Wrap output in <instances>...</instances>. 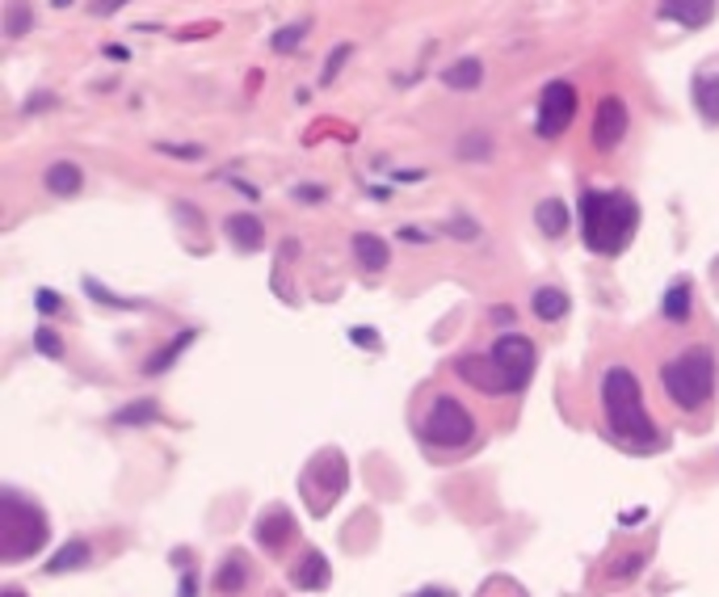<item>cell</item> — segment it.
Listing matches in <instances>:
<instances>
[{
  "label": "cell",
  "instance_id": "1",
  "mask_svg": "<svg viewBox=\"0 0 719 597\" xmlns=\"http://www.w3.org/2000/svg\"><path fill=\"white\" fill-rule=\"evenodd\" d=\"M635 228H640V207L623 190H589L581 198V232L593 253H623Z\"/></svg>",
  "mask_w": 719,
  "mask_h": 597
},
{
  "label": "cell",
  "instance_id": "2",
  "mask_svg": "<svg viewBox=\"0 0 719 597\" xmlns=\"http://www.w3.org/2000/svg\"><path fill=\"white\" fill-rule=\"evenodd\" d=\"M602 404H606V421L610 434H619L631 446H652L656 442V425L644 408V387L631 375L627 366H610L602 379Z\"/></svg>",
  "mask_w": 719,
  "mask_h": 597
},
{
  "label": "cell",
  "instance_id": "3",
  "mask_svg": "<svg viewBox=\"0 0 719 597\" xmlns=\"http://www.w3.org/2000/svg\"><path fill=\"white\" fill-rule=\"evenodd\" d=\"M661 383H665V396L682 413H698L711 400V387H715V354L707 345H690L686 354H677L673 362L661 366Z\"/></svg>",
  "mask_w": 719,
  "mask_h": 597
},
{
  "label": "cell",
  "instance_id": "4",
  "mask_svg": "<svg viewBox=\"0 0 719 597\" xmlns=\"http://www.w3.org/2000/svg\"><path fill=\"white\" fill-rule=\"evenodd\" d=\"M43 543H47V518L17 492H5L0 497V555H5V564L26 560Z\"/></svg>",
  "mask_w": 719,
  "mask_h": 597
},
{
  "label": "cell",
  "instance_id": "5",
  "mask_svg": "<svg viewBox=\"0 0 719 597\" xmlns=\"http://www.w3.org/2000/svg\"><path fill=\"white\" fill-rule=\"evenodd\" d=\"M421 434H425V442H434L442 450H459L476 438V417H471L455 396H438L421 421Z\"/></svg>",
  "mask_w": 719,
  "mask_h": 597
},
{
  "label": "cell",
  "instance_id": "6",
  "mask_svg": "<svg viewBox=\"0 0 719 597\" xmlns=\"http://www.w3.org/2000/svg\"><path fill=\"white\" fill-rule=\"evenodd\" d=\"M577 118V89L572 80H551V85L539 93V114H534V131L543 139H556L572 127Z\"/></svg>",
  "mask_w": 719,
  "mask_h": 597
},
{
  "label": "cell",
  "instance_id": "7",
  "mask_svg": "<svg viewBox=\"0 0 719 597\" xmlns=\"http://www.w3.org/2000/svg\"><path fill=\"white\" fill-rule=\"evenodd\" d=\"M492 366H497V375H501V387L505 391H522L534 375V345L518 333H505L497 345H492Z\"/></svg>",
  "mask_w": 719,
  "mask_h": 597
},
{
  "label": "cell",
  "instance_id": "8",
  "mask_svg": "<svg viewBox=\"0 0 719 597\" xmlns=\"http://www.w3.org/2000/svg\"><path fill=\"white\" fill-rule=\"evenodd\" d=\"M627 106H623V97H602L598 101V114H593V143H598L602 152L610 148H619V139L627 135Z\"/></svg>",
  "mask_w": 719,
  "mask_h": 597
},
{
  "label": "cell",
  "instance_id": "9",
  "mask_svg": "<svg viewBox=\"0 0 719 597\" xmlns=\"http://www.w3.org/2000/svg\"><path fill=\"white\" fill-rule=\"evenodd\" d=\"M715 5L719 0H661V17L686 26V30H703L715 17Z\"/></svg>",
  "mask_w": 719,
  "mask_h": 597
},
{
  "label": "cell",
  "instance_id": "10",
  "mask_svg": "<svg viewBox=\"0 0 719 597\" xmlns=\"http://www.w3.org/2000/svg\"><path fill=\"white\" fill-rule=\"evenodd\" d=\"M223 232H228V240L236 244L240 253H257L265 244V228H261L257 215H228L223 219Z\"/></svg>",
  "mask_w": 719,
  "mask_h": 597
},
{
  "label": "cell",
  "instance_id": "11",
  "mask_svg": "<svg viewBox=\"0 0 719 597\" xmlns=\"http://www.w3.org/2000/svg\"><path fill=\"white\" fill-rule=\"evenodd\" d=\"M442 85L450 89V93H471V89H480L484 85V64L476 55H463V59H455L446 72H442Z\"/></svg>",
  "mask_w": 719,
  "mask_h": 597
},
{
  "label": "cell",
  "instance_id": "12",
  "mask_svg": "<svg viewBox=\"0 0 719 597\" xmlns=\"http://www.w3.org/2000/svg\"><path fill=\"white\" fill-rule=\"evenodd\" d=\"M43 185L55 198H76L80 185H85V173H80V164H72V160H55L43 173Z\"/></svg>",
  "mask_w": 719,
  "mask_h": 597
},
{
  "label": "cell",
  "instance_id": "13",
  "mask_svg": "<svg viewBox=\"0 0 719 597\" xmlns=\"http://www.w3.org/2000/svg\"><path fill=\"white\" fill-rule=\"evenodd\" d=\"M694 110L703 114L707 127H719V72L694 76Z\"/></svg>",
  "mask_w": 719,
  "mask_h": 597
},
{
  "label": "cell",
  "instance_id": "14",
  "mask_svg": "<svg viewBox=\"0 0 719 597\" xmlns=\"http://www.w3.org/2000/svg\"><path fill=\"white\" fill-rule=\"evenodd\" d=\"M354 257H358V265L362 270H387V261H392V253H387V240L383 236H375V232H358L354 236Z\"/></svg>",
  "mask_w": 719,
  "mask_h": 597
},
{
  "label": "cell",
  "instance_id": "15",
  "mask_svg": "<svg viewBox=\"0 0 719 597\" xmlns=\"http://www.w3.org/2000/svg\"><path fill=\"white\" fill-rule=\"evenodd\" d=\"M291 581L307 593V589H324L328 585V560L320 551H303L299 555V564H295V572H291Z\"/></svg>",
  "mask_w": 719,
  "mask_h": 597
},
{
  "label": "cell",
  "instance_id": "16",
  "mask_svg": "<svg viewBox=\"0 0 719 597\" xmlns=\"http://www.w3.org/2000/svg\"><path fill=\"white\" fill-rule=\"evenodd\" d=\"M534 223H539L543 236H564L568 223H572L568 202H564V198H543L539 207H534Z\"/></svg>",
  "mask_w": 719,
  "mask_h": 597
},
{
  "label": "cell",
  "instance_id": "17",
  "mask_svg": "<svg viewBox=\"0 0 719 597\" xmlns=\"http://www.w3.org/2000/svg\"><path fill=\"white\" fill-rule=\"evenodd\" d=\"M194 341H198V328H186V333H177L169 345H160L156 354H152L148 362H143V375H164V370H169V366L177 362V354H181V349H186V345H194Z\"/></svg>",
  "mask_w": 719,
  "mask_h": 597
},
{
  "label": "cell",
  "instance_id": "18",
  "mask_svg": "<svg viewBox=\"0 0 719 597\" xmlns=\"http://www.w3.org/2000/svg\"><path fill=\"white\" fill-rule=\"evenodd\" d=\"M286 534H291V513H286V509L261 513V522H257V543H261V547L278 551V547L286 543Z\"/></svg>",
  "mask_w": 719,
  "mask_h": 597
},
{
  "label": "cell",
  "instance_id": "19",
  "mask_svg": "<svg viewBox=\"0 0 719 597\" xmlns=\"http://www.w3.org/2000/svg\"><path fill=\"white\" fill-rule=\"evenodd\" d=\"M568 307H572V303H568V295L560 291V286H539V291H534V316L547 320V324L564 320Z\"/></svg>",
  "mask_w": 719,
  "mask_h": 597
},
{
  "label": "cell",
  "instance_id": "20",
  "mask_svg": "<svg viewBox=\"0 0 719 597\" xmlns=\"http://www.w3.org/2000/svg\"><path fill=\"white\" fill-rule=\"evenodd\" d=\"M661 312H665L673 324H686V320H690V282H686V278H677L669 291H665Z\"/></svg>",
  "mask_w": 719,
  "mask_h": 597
},
{
  "label": "cell",
  "instance_id": "21",
  "mask_svg": "<svg viewBox=\"0 0 719 597\" xmlns=\"http://www.w3.org/2000/svg\"><path fill=\"white\" fill-rule=\"evenodd\" d=\"M312 34V22H291V26H282L270 34V51L274 55H295L303 47V38Z\"/></svg>",
  "mask_w": 719,
  "mask_h": 597
},
{
  "label": "cell",
  "instance_id": "22",
  "mask_svg": "<svg viewBox=\"0 0 719 597\" xmlns=\"http://www.w3.org/2000/svg\"><path fill=\"white\" fill-rule=\"evenodd\" d=\"M244 581H249V564H244V555H228L223 568H219V576H215V589L219 593H236Z\"/></svg>",
  "mask_w": 719,
  "mask_h": 597
},
{
  "label": "cell",
  "instance_id": "23",
  "mask_svg": "<svg viewBox=\"0 0 719 597\" xmlns=\"http://www.w3.org/2000/svg\"><path fill=\"white\" fill-rule=\"evenodd\" d=\"M455 152H459V160H492V152H497V148H492L488 131H463Z\"/></svg>",
  "mask_w": 719,
  "mask_h": 597
},
{
  "label": "cell",
  "instance_id": "24",
  "mask_svg": "<svg viewBox=\"0 0 719 597\" xmlns=\"http://www.w3.org/2000/svg\"><path fill=\"white\" fill-rule=\"evenodd\" d=\"M85 564H89V543H68V547L55 551L47 572H72V568H85Z\"/></svg>",
  "mask_w": 719,
  "mask_h": 597
},
{
  "label": "cell",
  "instance_id": "25",
  "mask_svg": "<svg viewBox=\"0 0 719 597\" xmlns=\"http://www.w3.org/2000/svg\"><path fill=\"white\" fill-rule=\"evenodd\" d=\"M34 30V9L26 5V0H13L9 13H5V34L9 38H26Z\"/></svg>",
  "mask_w": 719,
  "mask_h": 597
},
{
  "label": "cell",
  "instance_id": "26",
  "mask_svg": "<svg viewBox=\"0 0 719 597\" xmlns=\"http://www.w3.org/2000/svg\"><path fill=\"white\" fill-rule=\"evenodd\" d=\"M160 417V408L156 400H139V404H127V408H118L114 413V425H148Z\"/></svg>",
  "mask_w": 719,
  "mask_h": 597
},
{
  "label": "cell",
  "instance_id": "27",
  "mask_svg": "<svg viewBox=\"0 0 719 597\" xmlns=\"http://www.w3.org/2000/svg\"><path fill=\"white\" fill-rule=\"evenodd\" d=\"M349 55H354V43H341V47L328 51V64H324V72H320V85H333L337 72L345 68V59H349Z\"/></svg>",
  "mask_w": 719,
  "mask_h": 597
},
{
  "label": "cell",
  "instance_id": "28",
  "mask_svg": "<svg viewBox=\"0 0 719 597\" xmlns=\"http://www.w3.org/2000/svg\"><path fill=\"white\" fill-rule=\"evenodd\" d=\"M156 152L177 156V160H202L207 156V148H198V143H156Z\"/></svg>",
  "mask_w": 719,
  "mask_h": 597
},
{
  "label": "cell",
  "instance_id": "29",
  "mask_svg": "<svg viewBox=\"0 0 719 597\" xmlns=\"http://www.w3.org/2000/svg\"><path fill=\"white\" fill-rule=\"evenodd\" d=\"M34 345L43 349L47 358H59V354H64V345H59V337L51 333V328H38V333H34Z\"/></svg>",
  "mask_w": 719,
  "mask_h": 597
},
{
  "label": "cell",
  "instance_id": "30",
  "mask_svg": "<svg viewBox=\"0 0 719 597\" xmlns=\"http://www.w3.org/2000/svg\"><path fill=\"white\" fill-rule=\"evenodd\" d=\"M122 5H131V0H89V17H114Z\"/></svg>",
  "mask_w": 719,
  "mask_h": 597
},
{
  "label": "cell",
  "instance_id": "31",
  "mask_svg": "<svg viewBox=\"0 0 719 597\" xmlns=\"http://www.w3.org/2000/svg\"><path fill=\"white\" fill-rule=\"evenodd\" d=\"M640 568H644V555L631 551V555H623V564H614V576H631V572H640Z\"/></svg>",
  "mask_w": 719,
  "mask_h": 597
},
{
  "label": "cell",
  "instance_id": "32",
  "mask_svg": "<svg viewBox=\"0 0 719 597\" xmlns=\"http://www.w3.org/2000/svg\"><path fill=\"white\" fill-rule=\"evenodd\" d=\"M34 303H38V312H43V316H51V312H55V307H59V299H55V295L47 291V286H43V291H38V295H34Z\"/></svg>",
  "mask_w": 719,
  "mask_h": 597
},
{
  "label": "cell",
  "instance_id": "33",
  "mask_svg": "<svg viewBox=\"0 0 719 597\" xmlns=\"http://www.w3.org/2000/svg\"><path fill=\"white\" fill-rule=\"evenodd\" d=\"M101 55L114 59V64H122V59H131V51H127V47H118V43H106V47H101Z\"/></svg>",
  "mask_w": 719,
  "mask_h": 597
},
{
  "label": "cell",
  "instance_id": "34",
  "mask_svg": "<svg viewBox=\"0 0 719 597\" xmlns=\"http://www.w3.org/2000/svg\"><path fill=\"white\" fill-rule=\"evenodd\" d=\"M295 198H299V202H303V198H307V202H320V198H324V190H320V185H299Z\"/></svg>",
  "mask_w": 719,
  "mask_h": 597
},
{
  "label": "cell",
  "instance_id": "35",
  "mask_svg": "<svg viewBox=\"0 0 719 597\" xmlns=\"http://www.w3.org/2000/svg\"><path fill=\"white\" fill-rule=\"evenodd\" d=\"M354 341H358V345H379V337L366 333V328H354Z\"/></svg>",
  "mask_w": 719,
  "mask_h": 597
},
{
  "label": "cell",
  "instance_id": "36",
  "mask_svg": "<svg viewBox=\"0 0 719 597\" xmlns=\"http://www.w3.org/2000/svg\"><path fill=\"white\" fill-rule=\"evenodd\" d=\"M492 320H505V324H513V307H492Z\"/></svg>",
  "mask_w": 719,
  "mask_h": 597
},
{
  "label": "cell",
  "instance_id": "37",
  "mask_svg": "<svg viewBox=\"0 0 719 597\" xmlns=\"http://www.w3.org/2000/svg\"><path fill=\"white\" fill-rule=\"evenodd\" d=\"M0 597H26V593H22V589H5V593H0Z\"/></svg>",
  "mask_w": 719,
  "mask_h": 597
},
{
  "label": "cell",
  "instance_id": "38",
  "mask_svg": "<svg viewBox=\"0 0 719 597\" xmlns=\"http://www.w3.org/2000/svg\"><path fill=\"white\" fill-rule=\"evenodd\" d=\"M51 5H55V9H64V5H72V0H51Z\"/></svg>",
  "mask_w": 719,
  "mask_h": 597
}]
</instances>
